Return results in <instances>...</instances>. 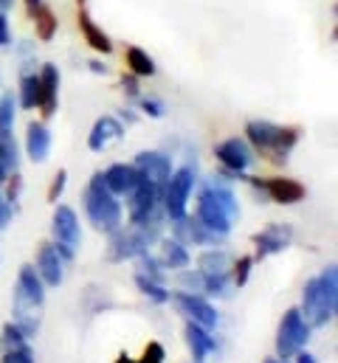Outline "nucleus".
Listing matches in <instances>:
<instances>
[{
    "instance_id": "5",
    "label": "nucleus",
    "mask_w": 338,
    "mask_h": 363,
    "mask_svg": "<svg viewBox=\"0 0 338 363\" xmlns=\"http://www.w3.org/2000/svg\"><path fill=\"white\" fill-rule=\"evenodd\" d=\"M82 206L84 214H87V223L96 228V231H116L124 220V208L119 203V197L113 191H107V186L102 183V175L96 172L82 191Z\"/></svg>"
},
{
    "instance_id": "4",
    "label": "nucleus",
    "mask_w": 338,
    "mask_h": 363,
    "mask_svg": "<svg viewBox=\"0 0 338 363\" xmlns=\"http://www.w3.org/2000/svg\"><path fill=\"white\" fill-rule=\"evenodd\" d=\"M246 141L251 144L262 158H268L271 164H288L293 147L299 144V127H282L273 121H249L246 124Z\"/></svg>"
},
{
    "instance_id": "18",
    "label": "nucleus",
    "mask_w": 338,
    "mask_h": 363,
    "mask_svg": "<svg viewBox=\"0 0 338 363\" xmlns=\"http://www.w3.org/2000/svg\"><path fill=\"white\" fill-rule=\"evenodd\" d=\"M60 104V68L54 62H45L40 71V113L51 118Z\"/></svg>"
},
{
    "instance_id": "29",
    "label": "nucleus",
    "mask_w": 338,
    "mask_h": 363,
    "mask_svg": "<svg viewBox=\"0 0 338 363\" xmlns=\"http://www.w3.org/2000/svg\"><path fill=\"white\" fill-rule=\"evenodd\" d=\"M31 17H34V28H37V37L40 40H54V34H57V14L43 3L40 9H34L31 11Z\"/></svg>"
},
{
    "instance_id": "36",
    "label": "nucleus",
    "mask_w": 338,
    "mask_h": 363,
    "mask_svg": "<svg viewBox=\"0 0 338 363\" xmlns=\"http://www.w3.org/2000/svg\"><path fill=\"white\" fill-rule=\"evenodd\" d=\"M0 363H37V361H34L31 347H20V350H9V352H3V361Z\"/></svg>"
},
{
    "instance_id": "45",
    "label": "nucleus",
    "mask_w": 338,
    "mask_h": 363,
    "mask_svg": "<svg viewBox=\"0 0 338 363\" xmlns=\"http://www.w3.org/2000/svg\"><path fill=\"white\" fill-rule=\"evenodd\" d=\"M9 9H11V0H0V11H3V14H6V11H9Z\"/></svg>"
},
{
    "instance_id": "2",
    "label": "nucleus",
    "mask_w": 338,
    "mask_h": 363,
    "mask_svg": "<svg viewBox=\"0 0 338 363\" xmlns=\"http://www.w3.org/2000/svg\"><path fill=\"white\" fill-rule=\"evenodd\" d=\"M299 313L310 327H327L338 313V268L327 265L325 271L305 281Z\"/></svg>"
},
{
    "instance_id": "46",
    "label": "nucleus",
    "mask_w": 338,
    "mask_h": 363,
    "mask_svg": "<svg viewBox=\"0 0 338 363\" xmlns=\"http://www.w3.org/2000/svg\"><path fill=\"white\" fill-rule=\"evenodd\" d=\"M6 178H9V175H6L3 169H0V189H3V183H6Z\"/></svg>"
},
{
    "instance_id": "1",
    "label": "nucleus",
    "mask_w": 338,
    "mask_h": 363,
    "mask_svg": "<svg viewBox=\"0 0 338 363\" xmlns=\"http://www.w3.org/2000/svg\"><path fill=\"white\" fill-rule=\"evenodd\" d=\"M203 228H209L212 234H217L220 240H226L231 234L234 220L240 217V203L237 194L231 191V186L223 181H209L197 191V206L192 214Z\"/></svg>"
},
{
    "instance_id": "34",
    "label": "nucleus",
    "mask_w": 338,
    "mask_h": 363,
    "mask_svg": "<svg viewBox=\"0 0 338 363\" xmlns=\"http://www.w3.org/2000/svg\"><path fill=\"white\" fill-rule=\"evenodd\" d=\"M116 363H164V347L153 341V344H147V350H144V355L138 361H133L130 355H119Z\"/></svg>"
},
{
    "instance_id": "37",
    "label": "nucleus",
    "mask_w": 338,
    "mask_h": 363,
    "mask_svg": "<svg viewBox=\"0 0 338 363\" xmlns=\"http://www.w3.org/2000/svg\"><path fill=\"white\" fill-rule=\"evenodd\" d=\"M3 186H6V194H3V197H6V200L14 206V203L20 200V189H23V181H20V175H17V172H14V175H9Z\"/></svg>"
},
{
    "instance_id": "44",
    "label": "nucleus",
    "mask_w": 338,
    "mask_h": 363,
    "mask_svg": "<svg viewBox=\"0 0 338 363\" xmlns=\"http://www.w3.org/2000/svg\"><path fill=\"white\" fill-rule=\"evenodd\" d=\"M43 6V0H26V9H28V14L34 11V9H40Z\"/></svg>"
},
{
    "instance_id": "39",
    "label": "nucleus",
    "mask_w": 338,
    "mask_h": 363,
    "mask_svg": "<svg viewBox=\"0 0 338 363\" xmlns=\"http://www.w3.org/2000/svg\"><path fill=\"white\" fill-rule=\"evenodd\" d=\"M11 217H14V206H11V203H9V200L0 194V231H3V228L11 223Z\"/></svg>"
},
{
    "instance_id": "8",
    "label": "nucleus",
    "mask_w": 338,
    "mask_h": 363,
    "mask_svg": "<svg viewBox=\"0 0 338 363\" xmlns=\"http://www.w3.org/2000/svg\"><path fill=\"white\" fill-rule=\"evenodd\" d=\"M51 242L57 245L60 257L65 262H74L77 259V251L82 245V225H80V217L71 206H54V217H51Z\"/></svg>"
},
{
    "instance_id": "31",
    "label": "nucleus",
    "mask_w": 338,
    "mask_h": 363,
    "mask_svg": "<svg viewBox=\"0 0 338 363\" xmlns=\"http://www.w3.org/2000/svg\"><path fill=\"white\" fill-rule=\"evenodd\" d=\"M251 268H254V257L246 254V257H237L231 262V284L234 287H246L249 279H251Z\"/></svg>"
},
{
    "instance_id": "19",
    "label": "nucleus",
    "mask_w": 338,
    "mask_h": 363,
    "mask_svg": "<svg viewBox=\"0 0 338 363\" xmlns=\"http://www.w3.org/2000/svg\"><path fill=\"white\" fill-rule=\"evenodd\" d=\"M121 135H124V124H121L116 116H102V118L93 124L90 135H87V150H90V152H104V150H107L110 144H116Z\"/></svg>"
},
{
    "instance_id": "32",
    "label": "nucleus",
    "mask_w": 338,
    "mask_h": 363,
    "mask_svg": "<svg viewBox=\"0 0 338 363\" xmlns=\"http://www.w3.org/2000/svg\"><path fill=\"white\" fill-rule=\"evenodd\" d=\"M14 107H17V101H14L11 93L0 96V135H11V127H14Z\"/></svg>"
},
{
    "instance_id": "14",
    "label": "nucleus",
    "mask_w": 338,
    "mask_h": 363,
    "mask_svg": "<svg viewBox=\"0 0 338 363\" xmlns=\"http://www.w3.org/2000/svg\"><path fill=\"white\" fill-rule=\"evenodd\" d=\"M246 181L251 183L262 197H268V200H273L279 206H296L307 194V189L299 181H293V178H246Z\"/></svg>"
},
{
    "instance_id": "11",
    "label": "nucleus",
    "mask_w": 338,
    "mask_h": 363,
    "mask_svg": "<svg viewBox=\"0 0 338 363\" xmlns=\"http://www.w3.org/2000/svg\"><path fill=\"white\" fill-rule=\"evenodd\" d=\"M214 158L223 169V175L229 178H237V181H246V172L251 169L254 164V150L246 138H226L214 147Z\"/></svg>"
},
{
    "instance_id": "28",
    "label": "nucleus",
    "mask_w": 338,
    "mask_h": 363,
    "mask_svg": "<svg viewBox=\"0 0 338 363\" xmlns=\"http://www.w3.org/2000/svg\"><path fill=\"white\" fill-rule=\"evenodd\" d=\"M0 169L6 175H14L20 169V147L14 135H0Z\"/></svg>"
},
{
    "instance_id": "22",
    "label": "nucleus",
    "mask_w": 338,
    "mask_h": 363,
    "mask_svg": "<svg viewBox=\"0 0 338 363\" xmlns=\"http://www.w3.org/2000/svg\"><path fill=\"white\" fill-rule=\"evenodd\" d=\"M51 152V130L43 121H31L26 127V155L34 164H45Z\"/></svg>"
},
{
    "instance_id": "13",
    "label": "nucleus",
    "mask_w": 338,
    "mask_h": 363,
    "mask_svg": "<svg viewBox=\"0 0 338 363\" xmlns=\"http://www.w3.org/2000/svg\"><path fill=\"white\" fill-rule=\"evenodd\" d=\"M254 240V262H262L273 254H282L290 242H293V225L290 223H268L262 231H256Z\"/></svg>"
},
{
    "instance_id": "38",
    "label": "nucleus",
    "mask_w": 338,
    "mask_h": 363,
    "mask_svg": "<svg viewBox=\"0 0 338 363\" xmlns=\"http://www.w3.org/2000/svg\"><path fill=\"white\" fill-rule=\"evenodd\" d=\"M141 110H144L150 118H161V116L167 113L164 101H161V99H150V96H147V99H141Z\"/></svg>"
},
{
    "instance_id": "26",
    "label": "nucleus",
    "mask_w": 338,
    "mask_h": 363,
    "mask_svg": "<svg viewBox=\"0 0 338 363\" xmlns=\"http://www.w3.org/2000/svg\"><path fill=\"white\" fill-rule=\"evenodd\" d=\"M17 101H20L23 110H34L40 104V74L26 71L20 77V99Z\"/></svg>"
},
{
    "instance_id": "23",
    "label": "nucleus",
    "mask_w": 338,
    "mask_h": 363,
    "mask_svg": "<svg viewBox=\"0 0 338 363\" xmlns=\"http://www.w3.org/2000/svg\"><path fill=\"white\" fill-rule=\"evenodd\" d=\"M231 262L234 257L223 248H206L197 257V273L200 276H231Z\"/></svg>"
},
{
    "instance_id": "12",
    "label": "nucleus",
    "mask_w": 338,
    "mask_h": 363,
    "mask_svg": "<svg viewBox=\"0 0 338 363\" xmlns=\"http://www.w3.org/2000/svg\"><path fill=\"white\" fill-rule=\"evenodd\" d=\"M147 248H150V242L144 240V234L136 225H119L116 231H110L107 259L110 262H130Z\"/></svg>"
},
{
    "instance_id": "6",
    "label": "nucleus",
    "mask_w": 338,
    "mask_h": 363,
    "mask_svg": "<svg viewBox=\"0 0 338 363\" xmlns=\"http://www.w3.org/2000/svg\"><path fill=\"white\" fill-rule=\"evenodd\" d=\"M310 333L313 327L305 321V315L299 313V307H288L279 318V327H276V358L279 361H290L296 352L307 350V341H310Z\"/></svg>"
},
{
    "instance_id": "15",
    "label": "nucleus",
    "mask_w": 338,
    "mask_h": 363,
    "mask_svg": "<svg viewBox=\"0 0 338 363\" xmlns=\"http://www.w3.org/2000/svg\"><path fill=\"white\" fill-rule=\"evenodd\" d=\"M133 167L138 169V175H141L144 181L156 183V186H161V189H164V183L169 181V175L175 172L172 158L164 155V152H158V150H144V152H138L136 161H133Z\"/></svg>"
},
{
    "instance_id": "30",
    "label": "nucleus",
    "mask_w": 338,
    "mask_h": 363,
    "mask_svg": "<svg viewBox=\"0 0 338 363\" xmlns=\"http://www.w3.org/2000/svg\"><path fill=\"white\" fill-rule=\"evenodd\" d=\"M28 341H31V338H26V333H23L14 321L3 324V330H0V350H3V352H9V350H20V347H28Z\"/></svg>"
},
{
    "instance_id": "17",
    "label": "nucleus",
    "mask_w": 338,
    "mask_h": 363,
    "mask_svg": "<svg viewBox=\"0 0 338 363\" xmlns=\"http://www.w3.org/2000/svg\"><path fill=\"white\" fill-rule=\"evenodd\" d=\"M99 175H102V183L107 186V191H113L116 197H127L141 181V175H138V169L133 164H110Z\"/></svg>"
},
{
    "instance_id": "3",
    "label": "nucleus",
    "mask_w": 338,
    "mask_h": 363,
    "mask_svg": "<svg viewBox=\"0 0 338 363\" xmlns=\"http://www.w3.org/2000/svg\"><path fill=\"white\" fill-rule=\"evenodd\" d=\"M45 304V284L37 276L34 265H23L14 281V298H11V321L26 333V338H34L40 330V313Z\"/></svg>"
},
{
    "instance_id": "41",
    "label": "nucleus",
    "mask_w": 338,
    "mask_h": 363,
    "mask_svg": "<svg viewBox=\"0 0 338 363\" xmlns=\"http://www.w3.org/2000/svg\"><path fill=\"white\" fill-rule=\"evenodd\" d=\"M11 43V31H9V17L0 11V48Z\"/></svg>"
},
{
    "instance_id": "16",
    "label": "nucleus",
    "mask_w": 338,
    "mask_h": 363,
    "mask_svg": "<svg viewBox=\"0 0 338 363\" xmlns=\"http://www.w3.org/2000/svg\"><path fill=\"white\" fill-rule=\"evenodd\" d=\"M34 271L43 279L45 287H60L62 284V279H65V259L60 257L54 242H43L40 245L37 259H34Z\"/></svg>"
},
{
    "instance_id": "42",
    "label": "nucleus",
    "mask_w": 338,
    "mask_h": 363,
    "mask_svg": "<svg viewBox=\"0 0 338 363\" xmlns=\"http://www.w3.org/2000/svg\"><path fill=\"white\" fill-rule=\"evenodd\" d=\"M290 361H293V363H316V355H310L307 350H302V352H296Z\"/></svg>"
},
{
    "instance_id": "20",
    "label": "nucleus",
    "mask_w": 338,
    "mask_h": 363,
    "mask_svg": "<svg viewBox=\"0 0 338 363\" xmlns=\"http://www.w3.org/2000/svg\"><path fill=\"white\" fill-rule=\"evenodd\" d=\"M183 338H186V347H189V352H192V363H206V358L217 350V341H214L212 330H206V327H200V324L186 321Z\"/></svg>"
},
{
    "instance_id": "10",
    "label": "nucleus",
    "mask_w": 338,
    "mask_h": 363,
    "mask_svg": "<svg viewBox=\"0 0 338 363\" xmlns=\"http://www.w3.org/2000/svg\"><path fill=\"white\" fill-rule=\"evenodd\" d=\"M169 304L186 318V321H192V324H200V327H206V330H217V324H220V313H217V307L203 296V293H189V290H175L172 296H169Z\"/></svg>"
},
{
    "instance_id": "9",
    "label": "nucleus",
    "mask_w": 338,
    "mask_h": 363,
    "mask_svg": "<svg viewBox=\"0 0 338 363\" xmlns=\"http://www.w3.org/2000/svg\"><path fill=\"white\" fill-rule=\"evenodd\" d=\"M127 217L133 225H147V223H164V208H161V186L150 181H138V186L127 194Z\"/></svg>"
},
{
    "instance_id": "33",
    "label": "nucleus",
    "mask_w": 338,
    "mask_h": 363,
    "mask_svg": "<svg viewBox=\"0 0 338 363\" xmlns=\"http://www.w3.org/2000/svg\"><path fill=\"white\" fill-rule=\"evenodd\" d=\"M136 262H138V273H144L147 279H156V281H164V268L158 265V259H156V254H150V251H141V254L136 257Z\"/></svg>"
},
{
    "instance_id": "25",
    "label": "nucleus",
    "mask_w": 338,
    "mask_h": 363,
    "mask_svg": "<svg viewBox=\"0 0 338 363\" xmlns=\"http://www.w3.org/2000/svg\"><path fill=\"white\" fill-rule=\"evenodd\" d=\"M124 62H127V71H130L133 77H138V79L156 77V62H153V57H150L144 48H138V45H130V48L124 51Z\"/></svg>"
},
{
    "instance_id": "7",
    "label": "nucleus",
    "mask_w": 338,
    "mask_h": 363,
    "mask_svg": "<svg viewBox=\"0 0 338 363\" xmlns=\"http://www.w3.org/2000/svg\"><path fill=\"white\" fill-rule=\"evenodd\" d=\"M195 183H197V178H195L192 167H180L169 175V181L161 189V208H164V217L169 223L183 220L189 214V197H192Z\"/></svg>"
},
{
    "instance_id": "47",
    "label": "nucleus",
    "mask_w": 338,
    "mask_h": 363,
    "mask_svg": "<svg viewBox=\"0 0 338 363\" xmlns=\"http://www.w3.org/2000/svg\"><path fill=\"white\" fill-rule=\"evenodd\" d=\"M265 363H290V361H279V358H268Z\"/></svg>"
},
{
    "instance_id": "35",
    "label": "nucleus",
    "mask_w": 338,
    "mask_h": 363,
    "mask_svg": "<svg viewBox=\"0 0 338 363\" xmlns=\"http://www.w3.org/2000/svg\"><path fill=\"white\" fill-rule=\"evenodd\" d=\"M65 183H68V172H65V169H57V175L51 178V186H48V203L57 206V200H60L62 191H65Z\"/></svg>"
},
{
    "instance_id": "21",
    "label": "nucleus",
    "mask_w": 338,
    "mask_h": 363,
    "mask_svg": "<svg viewBox=\"0 0 338 363\" xmlns=\"http://www.w3.org/2000/svg\"><path fill=\"white\" fill-rule=\"evenodd\" d=\"M156 259H158V265H161L164 271H186V268L192 265L189 248H186L183 242H178L175 237L158 240V254H156Z\"/></svg>"
},
{
    "instance_id": "27",
    "label": "nucleus",
    "mask_w": 338,
    "mask_h": 363,
    "mask_svg": "<svg viewBox=\"0 0 338 363\" xmlns=\"http://www.w3.org/2000/svg\"><path fill=\"white\" fill-rule=\"evenodd\" d=\"M136 287H138V293L141 296H147L150 301H156V304H169V293L167 290V284L164 281H156V279H147L144 273H136Z\"/></svg>"
},
{
    "instance_id": "43",
    "label": "nucleus",
    "mask_w": 338,
    "mask_h": 363,
    "mask_svg": "<svg viewBox=\"0 0 338 363\" xmlns=\"http://www.w3.org/2000/svg\"><path fill=\"white\" fill-rule=\"evenodd\" d=\"M90 71H93V74H107V65H102V62L93 60V62H90Z\"/></svg>"
},
{
    "instance_id": "24",
    "label": "nucleus",
    "mask_w": 338,
    "mask_h": 363,
    "mask_svg": "<svg viewBox=\"0 0 338 363\" xmlns=\"http://www.w3.org/2000/svg\"><path fill=\"white\" fill-rule=\"evenodd\" d=\"M77 23H80V31H82L84 43L96 51V54H110L113 51V40L93 23V17L84 11V9H80V17H77Z\"/></svg>"
},
{
    "instance_id": "40",
    "label": "nucleus",
    "mask_w": 338,
    "mask_h": 363,
    "mask_svg": "<svg viewBox=\"0 0 338 363\" xmlns=\"http://www.w3.org/2000/svg\"><path fill=\"white\" fill-rule=\"evenodd\" d=\"M121 88H124V93L127 96H138V77H133V74H127V77H121Z\"/></svg>"
}]
</instances>
